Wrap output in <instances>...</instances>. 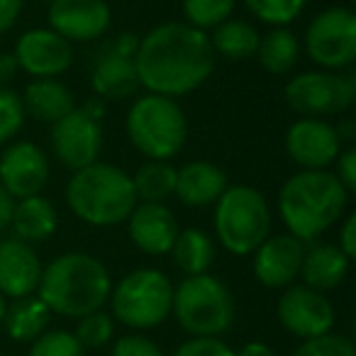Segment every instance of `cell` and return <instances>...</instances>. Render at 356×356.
<instances>
[{
  "mask_svg": "<svg viewBox=\"0 0 356 356\" xmlns=\"http://www.w3.org/2000/svg\"><path fill=\"white\" fill-rule=\"evenodd\" d=\"M22 10H25V0H0V35L15 27Z\"/></svg>",
  "mask_w": 356,
  "mask_h": 356,
  "instance_id": "obj_40",
  "label": "cell"
},
{
  "mask_svg": "<svg viewBox=\"0 0 356 356\" xmlns=\"http://www.w3.org/2000/svg\"><path fill=\"white\" fill-rule=\"evenodd\" d=\"M334 163H337V171H334L337 181H339L349 193H354L356 191V149L344 147L339 152V156L334 159Z\"/></svg>",
  "mask_w": 356,
  "mask_h": 356,
  "instance_id": "obj_38",
  "label": "cell"
},
{
  "mask_svg": "<svg viewBox=\"0 0 356 356\" xmlns=\"http://www.w3.org/2000/svg\"><path fill=\"white\" fill-rule=\"evenodd\" d=\"M276 317L283 330L300 341L330 334L337 325V312L330 298L315 288H307L305 283H293L283 291Z\"/></svg>",
  "mask_w": 356,
  "mask_h": 356,
  "instance_id": "obj_12",
  "label": "cell"
},
{
  "mask_svg": "<svg viewBox=\"0 0 356 356\" xmlns=\"http://www.w3.org/2000/svg\"><path fill=\"white\" fill-rule=\"evenodd\" d=\"M113 291V276L98 257L88 252H66L51 259L42 268L37 298L51 310V315L79 317L108 305Z\"/></svg>",
  "mask_w": 356,
  "mask_h": 356,
  "instance_id": "obj_2",
  "label": "cell"
},
{
  "mask_svg": "<svg viewBox=\"0 0 356 356\" xmlns=\"http://www.w3.org/2000/svg\"><path fill=\"white\" fill-rule=\"evenodd\" d=\"M132 188L137 203H166L176 191V166L171 161H147L134 171Z\"/></svg>",
  "mask_w": 356,
  "mask_h": 356,
  "instance_id": "obj_29",
  "label": "cell"
},
{
  "mask_svg": "<svg viewBox=\"0 0 356 356\" xmlns=\"http://www.w3.org/2000/svg\"><path fill=\"white\" fill-rule=\"evenodd\" d=\"M69 210L90 227H115L137 205L132 176L115 163L95 161L74 171L66 184Z\"/></svg>",
  "mask_w": 356,
  "mask_h": 356,
  "instance_id": "obj_4",
  "label": "cell"
},
{
  "mask_svg": "<svg viewBox=\"0 0 356 356\" xmlns=\"http://www.w3.org/2000/svg\"><path fill=\"white\" fill-rule=\"evenodd\" d=\"M49 27L64 40L95 42L108 35L113 10L105 0H51L47 10Z\"/></svg>",
  "mask_w": 356,
  "mask_h": 356,
  "instance_id": "obj_18",
  "label": "cell"
},
{
  "mask_svg": "<svg viewBox=\"0 0 356 356\" xmlns=\"http://www.w3.org/2000/svg\"><path fill=\"white\" fill-rule=\"evenodd\" d=\"M27 356H86V346L76 339L74 332L47 330L32 341Z\"/></svg>",
  "mask_w": 356,
  "mask_h": 356,
  "instance_id": "obj_33",
  "label": "cell"
},
{
  "mask_svg": "<svg viewBox=\"0 0 356 356\" xmlns=\"http://www.w3.org/2000/svg\"><path fill=\"white\" fill-rule=\"evenodd\" d=\"M76 325V339L86 346V349H100V346L110 344L115 337V320L108 310H93L88 315L79 317Z\"/></svg>",
  "mask_w": 356,
  "mask_h": 356,
  "instance_id": "obj_32",
  "label": "cell"
},
{
  "mask_svg": "<svg viewBox=\"0 0 356 356\" xmlns=\"http://www.w3.org/2000/svg\"><path fill=\"white\" fill-rule=\"evenodd\" d=\"M171 356H234V349L222 337H188Z\"/></svg>",
  "mask_w": 356,
  "mask_h": 356,
  "instance_id": "obj_36",
  "label": "cell"
},
{
  "mask_svg": "<svg viewBox=\"0 0 356 356\" xmlns=\"http://www.w3.org/2000/svg\"><path fill=\"white\" fill-rule=\"evenodd\" d=\"M215 59L208 32L188 22H161L139 37L134 69L139 88H147V93L181 98L213 76Z\"/></svg>",
  "mask_w": 356,
  "mask_h": 356,
  "instance_id": "obj_1",
  "label": "cell"
},
{
  "mask_svg": "<svg viewBox=\"0 0 356 356\" xmlns=\"http://www.w3.org/2000/svg\"><path fill=\"white\" fill-rule=\"evenodd\" d=\"M291 356H356V346L349 337L330 332V334L300 341Z\"/></svg>",
  "mask_w": 356,
  "mask_h": 356,
  "instance_id": "obj_35",
  "label": "cell"
},
{
  "mask_svg": "<svg viewBox=\"0 0 356 356\" xmlns=\"http://www.w3.org/2000/svg\"><path fill=\"white\" fill-rule=\"evenodd\" d=\"M124 129L132 147L149 161H171L188 142V118L181 103L156 93L134 98Z\"/></svg>",
  "mask_w": 356,
  "mask_h": 356,
  "instance_id": "obj_5",
  "label": "cell"
},
{
  "mask_svg": "<svg viewBox=\"0 0 356 356\" xmlns=\"http://www.w3.org/2000/svg\"><path fill=\"white\" fill-rule=\"evenodd\" d=\"M10 229L13 237L22 239L27 244L47 242L59 229V213H56L54 203L42 193L20 198L15 200V208H13Z\"/></svg>",
  "mask_w": 356,
  "mask_h": 356,
  "instance_id": "obj_24",
  "label": "cell"
},
{
  "mask_svg": "<svg viewBox=\"0 0 356 356\" xmlns=\"http://www.w3.org/2000/svg\"><path fill=\"white\" fill-rule=\"evenodd\" d=\"M17 61L13 54H8V51H0V88H8L10 86V81L17 76Z\"/></svg>",
  "mask_w": 356,
  "mask_h": 356,
  "instance_id": "obj_41",
  "label": "cell"
},
{
  "mask_svg": "<svg viewBox=\"0 0 356 356\" xmlns=\"http://www.w3.org/2000/svg\"><path fill=\"white\" fill-rule=\"evenodd\" d=\"M349 191L332 171H298L278 191V215L300 242L312 244L346 213Z\"/></svg>",
  "mask_w": 356,
  "mask_h": 356,
  "instance_id": "obj_3",
  "label": "cell"
},
{
  "mask_svg": "<svg viewBox=\"0 0 356 356\" xmlns=\"http://www.w3.org/2000/svg\"><path fill=\"white\" fill-rule=\"evenodd\" d=\"M13 56L32 79H59L74 66V44L51 27H35L17 40Z\"/></svg>",
  "mask_w": 356,
  "mask_h": 356,
  "instance_id": "obj_15",
  "label": "cell"
},
{
  "mask_svg": "<svg viewBox=\"0 0 356 356\" xmlns=\"http://www.w3.org/2000/svg\"><path fill=\"white\" fill-rule=\"evenodd\" d=\"M25 108L20 93L0 88V144H10L25 127Z\"/></svg>",
  "mask_w": 356,
  "mask_h": 356,
  "instance_id": "obj_34",
  "label": "cell"
},
{
  "mask_svg": "<svg viewBox=\"0 0 356 356\" xmlns=\"http://www.w3.org/2000/svg\"><path fill=\"white\" fill-rule=\"evenodd\" d=\"M110 356H166L163 349L154 339L144 337L142 332H129L115 339Z\"/></svg>",
  "mask_w": 356,
  "mask_h": 356,
  "instance_id": "obj_37",
  "label": "cell"
},
{
  "mask_svg": "<svg viewBox=\"0 0 356 356\" xmlns=\"http://www.w3.org/2000/svg\"><path fill=\"white\" fill-rule=\"evenodd\" d=\"M302 54L300 37L291 27H271L266 35L259 40V64L266 74L271 76H286L298 66Z\"/></svg>",
  "mask_w": 356,
  "mask_h": 356,
  "instance_id": "obj_27",
  "label": "cell"
},
{
  "mask_svg": "<svg viewBox=\"0 0 356 356\" xmlns=\"http://www.w3.org/2000/svg\"><path fill=\"white\" fill-rule=\"evenodd\" d=\"M234 356H278L266 341H247L239 346V351H234Z\"/></svg>",
  "mask_w": 356,
  "mask_h": 356,
  "instance_id": "obj_43",
  "label": "cell"
},
{
  "mask_svg": "<svg viewBox=\"0 0 356 356\" xmlns=\"http://www.w3.org/2000/svg\"><path fill=\"white\" fill-rule=\"evenodd\" d=\"M229 186L227 173L213 161H188L176 168V191L173 198L181 200L188 208H208L215 205L218 198Z\"/></svg>",
  "mask_w": 356,
  "mask_h": 356,
  "instance_id": "obj_21",
  "label": "cell"
},
{
  "mask_svg": "<svg viewBox=\"0 0 356 356\" xmlns=\"http://www.w3.org/2000/svg\"><path fill=\"white\" fill-rule=\"evenodd\" d=\"M49 181V159L44 149L27 139L6 144L0 154V186L15 200L40 195Z\"/></svg>",
  "mask_w": 356,
  "mask_h": 356,
  "instance_id": "obj_16",
  "label": "cell"
},
{
  "mask_svg": "<svg viewBox=\"0 0 356 356\" xmlns=\"http://www.w3.org/2000/svg\"><path fill=\"white\" fill-rule=\"evenodd\" d=\"M20 98L27 118L44 124H54L76 108L74 90L61 79H32Z\"/></svg>",
  "mask_w": 356,
  "mask_h": 356,
  "instance_id": "obj_22",
  "label": "cell"
},
{
  "mask_svg": "<svg viewBox=\"0 0 356 356\" xmlns=\"http://www.w3.org/2000/svg\"><path fill=\"white\" fill-rule=\"evenodd\" d=\"M300 44L317 69H351L356 61V13L344 6L325 8L307 22Z\"/></svg>",
  "mask_w": 356,
  "mask_h": 356,
  "instance_id": "obj_10",
  "label": "cell"
},
{
  "mask_svg": "<svg viewBox=\"0 0 356 356\" xmlns=\"http://www.w3.org/2000/svg\"><path fill=\"white\" fill-rule=\"evenodd\" d=\"M344 149L337 124L320 118H300L286 132V154L302 171H327Z\"/></svg>",
  "mask_w": 356,
  "mask_h": 356,
  "instance_id": "obj_14",
  "label": "cell"
},
{
  "mask_svg": "<svg viewBox=\"0 0 356 356\" xmlns=\"http://www.w3.org/2000/svg\"><path fill=\"white\" fill-rule=\"evenodd\" d=\"M239 0H184V17L191 27L208 32L232 17Z\"/></svg>",
  "mask_w": 356,
  "mask_h": 356,
  "instance_id": "obj_31",
  "label": "cell"
},
{
  "mask_svg": "<svg viewBox=\"0 0 356 356\" xmlns=\"http://www.w3.org/2000/svg\"><path fill=\"white\" fill-rule=\"evenodd\" d=\"M6 310H8V298L0 293V322H3V317H6Z\"/></svg>",
  "mask_w": 356,
  "mask_h": 356,
  "instance_id": "obj_44",
  "label": "cell"
},
{
  "mask_svg": "<svg viewBox=\"0 0 356 356\" xmlns=\"http://www.w3.org/2000/svg\"><path fill=\"white\" fill-rule=\"evenodd\" d=\"M337 247L354 261L356 259V215L349 213L341 218L339 225V237H337Z\"/></svg>",
  "mask_w": 356,
  "mask_h": 356,
  "instance_id": "obj_39",
  "label": "cell"
},
{
  "mask_svg": "<svg viewBox=\"0 0 356 356\" xmlns=\"http://www.w3.org/2000/svg\"><path fill=\"white\" fill-rule=\"evenodd\" d=\"M271 208L266 195L254 186H227L215 203V239L234 257H252L271 234Z\"/></svg>",
  "mask_w": 356,
  "mask_h": 356,
  "instance_id": "obj_7",
  "label": "cell"
},
{
  "mask_svg": "<svg viewBox=\"0 0 356 356\" xmlns=\"http://www.w3.org/2000/svg\"><path fill=\"white\" fill-rule=\"evenodd\" d=\"M286 103L300 118L344 115L356 100V76L346 71H302L286 83Z\"/></svg>",
  "mask_w": 356,
  "mask_h": 356,
  "instance_id": "obj_9",
  "label": "cell"
},
{
  "mask_svg": "<svg viewBox=\"0 0 356 356\" xmlns=\"http://www.w3.org/2000/svg\"><path fill=\"white\" fill-rule=\"evenodd\" d=\"M168 254L184 276H198V273L210 271L215 254H218V244H215V237H210L205 229L186 227L178 232Z\"/></svg>",
  "mask_w": 356,
  "mask_h": 356,
  "instance_id": "obj_26",
  "label": "cell"
},
{
  "mask_svg": "<svg viewBox=\"0 0 356 356\" xmlns=\"http://www.w3.org/2000/svg\"><path fill=\"white\" fill-rule=\"evenodd\" d=\"M110 315L132 332L154 330L171 317L173 283L159 268H134L110 291Z\"/></svg>",
  "mask_w": 356,
  "mask_h": 356,
  "instance_id": "obj_8",
  "label": "cell"
},
{
  "mask_svg": "<svg viewBox=\"0 0 356 356\" xmlns=\"http://www.w3.org/2000/svg\"><path fill=\"white\" fill-rule=\"evenodd\" d=\"M124 222L132 244L149 257H163L171 252L181 232L176 215L166 203H137Z\"/></svg>",
  "mask_w": 356,
  "mask_h": 356,
  "instance_id": "obj_19",
  "label": "cell"
},
{
  "mask_svg": "<svg viewBox=\"0 0 356 356\" xmlns=\"http://www.w3.org/2000/svg\"><path fill=\"white\" fill-rule=\"evenodd\" d=\"M103 115L105 100L95 95L83 108H74L69 115L51 124V149L61 166H66L69 171H79V168L100 161Z\"/></svg>",
  "mask_w": 356,
  "mask_h": 356,
  "instance_id": "obj_11",
  "label": "cell"
},
{
  "mask_svg": "<svg viewBox=\"0 0 356 356\" xmlns=\"http://www.w3.org/2000/svg\"><path fill=\"white\" fill-rule=\"evenodd\" d=\"M208 37L215 56H225L229 61H247L257 56L259 40H261L257 25L239 17H227L218 27H213Z\"/></svg>",
  "mask_w": 356,
  "mask_h": 356,
  "instance_id": "obj_28",
  "label": "cell"
},
{
  "mask_svg": "<svg viewBox=\"0 0 356 356\" xmlns=\"http://www.w3.org/2000/svg\"><path fill=\"white\" fill-rule=\"evenodd\" d=\"M351 259L337 244H307L302 257L300 278L307 288L320 293L334 291L349 276Z\"/></svg>",
  "mask_w": 356,
  "mask_h": 356,
  "instance_id": "obj_23",
  "label": "cell"
},
{
  "mask_svg": "<svg viewBox=\"0 0 356 356\" xmlns=\"http://www.w3.org/2000/svg\"><path fill=\"white\" fill-rule=\"evenodd\" d=\"M47 3H51V0H47Z\"/></svg>",
  "mask_w": 356,
  "mask_h": 356,
  "instance_id": "obj_45",
  "label": "cell"
},
{
  "mask_svg": "<svg viewBox=\"0 0 356 356\" xmlns=\"http://www.w3.org/2000/svg\"><path fill=\"white\" fill-rule=\"evenodd\" d=\"M13 208H15V198H13V195L0 186V234L10 227Z\"/></svg>",
  "mask_w": 356,
  "mask_h": 356,
  "instance_id": "obj_42",
  "label": "cell"
},
{
  "mask_svg": "<svg viewBox=\"0 0 356 356\" xmlns=\"http://www.w3.org/2000/svg\"><path fill=\"white\" fill-rule=\"evenodd\" d=\"M49 322H51V310L37 298V293H32V296L17 298V300L8 302L6 317H3L0 325L6 327V334L10 339L32 344L42 332L49 330Z\"/></svg>",
  "mask_w": 356,
  "mask_h": 356,
  "instance_id": "obj_25",
  "label": "cell"
},
{
  "mask_svg": "<svg viewBox=\"0 0 356 356\" xmlns=\"http://www.w3.org/2000/svg\"><path fill=\"white\" fill-rule=\"evenodd\" d=\"M171 315L191 337H222L232 330L237 302L227 283L208 271L184 276V281L173 286Z\"/></svg>",
  "mask_w": 356,
  "mask_h": 356,
  "instance_id": "obj_6",
  "label": "cell"
},
{
  "mask_svg": "<svg viewBox=\"0 0 356 356\" xmlns=\"http://www.w3.org/2000/svg\"><path fill=\"white\" fill-rule=\"evenodd\" d=\"M42 259L35 247L17 237L0 239V293L10 300L37 293L42 278Z\"/></svg>",
  "mask_w": 356,
  "mask_h": 356,
  "instance_id": "obj_20",
  "label": "cell"
},
{
  "mask_svg": "<svg viewBox=\"0 0 356 356\" xmlns=\"http://www.w3.org/2000/svg\"><path fill=\"white\" fill-rule=\"evenodd\" d=\"M137 44L139 37L124 32L105 42L103 49L95 54L90 69V88L100 100H124L139 90L137 69H134Z\"/></svg>",
  "mask_w": 356,
  "mask_h": 356,
  "instance_id": "obj_13",
  "label": "cell"
},
{
  "mask_svg": "<svg viewBox=\"0 0 356 356\" xmlns=\"http://www.w3.org/2000/svg\"><path fill=\"white\" fill-rule=\"evenodd\" d=\"M244 8L268 27H288L305 10L307 0H242Z\"/></svg>",
  "mask_w": 356,
  "mask_h": 356,
  "instance_id": "obj_30",
  "label": "cell"
},
{
  "mask_svg": "<svg viewBox=\"0 0 356 356\" xmlns=\"http://www.w3.org/2000/svg\"><path fill=\"white\" fill-rule=\"evenodd\" d=\"M305 242L293 237L291 232L268 234L252 254V268L257 281L264 288H288L300 278L302 257H305Z\"/></svg>",
  "mask_w": 356,
  "mask_h": 356,
  "instance_id": "obj_17",
  "label": "cell"
}]
</instances>
